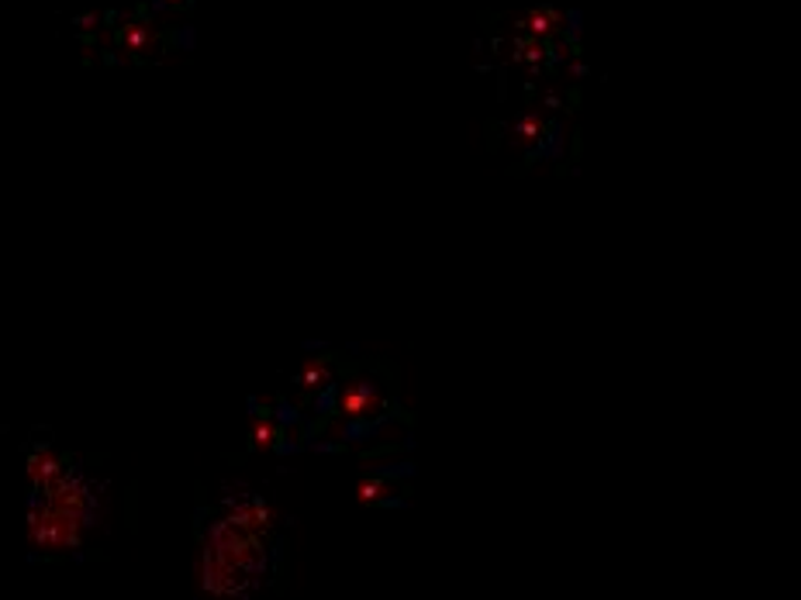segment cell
<instances>
[{
  "label": "cell",
  "instance_id": "3",
  "mask_svg": "<svg viewBox=\"0 0 801 600\" xmlns=\"http://www.w3.org/2000/svg\"><path fill=\"white\" fill-rule=\"evenodd\" d=\"M153 4H160V8H184L187 0H153Z\"/></svg>",
  "mask_w": 801,
  "mask_h": 600
},
{
  "label": "cell",
  "instance_id": "2",
  "mask_svg": "<svg viewBox=\"0 0 801 600\" xmlns=\"http://www.w3.org/2000/svg\"><path fill=\"white\" fill-rule=\"evenodd\" d=\"M70 466L73 463L63 453H55L52 442H39L32 448V456H28V479H32L35 494H45L59 476H66Z\"/></svg>",
  "mask_w": 801,
  "mask_h": 600
},
{
  "label": "cell",
  "instance_id": "1",
  "mask_svg": "<svg viewBox=\"0 0 801 600\" xmlns=\"http://www.w3.org/2000/svg\"><path fill=\"white\" fill-rule=\"evenodd\" d=\"M83 525L80 518L59 511V507L45 504L42 497H32L28 504V546L42 556H70L83 546Z\"/></svg>",
  "mask_w": 801,
  "mask_h": 600
}]
</instances>
